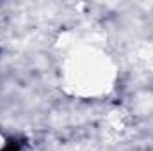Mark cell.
<instances>
[{"mask_svg": "<svg viewBox=\"0 0 153 151\" xmlns=\"http://www.w3.org/2000/svg\"><path fill=\"white\" fill-rule=\"evenodd\" d=\"M66 78L75 93L93 96L103 93L111 85L114 78V68L105 53L93 48L80 50L71 55L68 62Z\"/></svg>", "mask_w": 153, "mask_h": 151, "instance_id": "obj_1", "label": "cell"}, {"mask_svg": "<svg viewBox=\"0 0 153 151\" xmlns=\"http://www.w3.org/2000/svg\"><path fill=\"white\" fill-rule=\"evenodd\" d=\"M0 148H2V141H0Z\"/></svg>", "mask_w": 153, "mask_h": 151, "instance_id": "obj_2", "label": "cell"}]
</instances>
